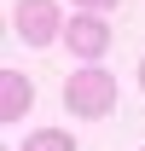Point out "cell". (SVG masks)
Wrapping results in <instances>:
<instances>
[{"instance_id": "1", "label": "cell", "mask_w": 145, "mask_h": 151, "mask_svg": "<svg viewBox=\"0 0 145 151\" xmlns=\"http://www.w3.org/2000/svg\"><path fill=\"white\" fill-rule=\"evenodd\" d=\"M64 111L81 116V122H99V116L116 111V76L99 70V64H81V70L64 81Z\"/></svg>"}, {"instance_id": "2", "label": "cell", "mask_w": 145, "mask_h": 151, "mask_svg": "<svg viewBox=\"0 0 145 151\" xmlns=\"http://www.w3.org/2000/svg\"><path fill=\"white\" fill-rule=\"evenodd\" d=\"M64 12H58V0H18V12H12V29H18L23 47H52L64 41Z\"/></svg>"}, {"instance_id": "3", "label": "cell", "mask_w": 145, "mask_h": 151, "mask_svg": "<svg viewBox=\"0 0 145 151\" xmlns=\"http://www.w3.org/2000/svg\"><path fill=\"white\" fill-rule=\"evenodd\" d=\"M110 23H105V12H75L70 23H64V47H70L81 64H99V58L110 52Z\"/></svg>"}, {"instance_id": "4", "label": "cell", "mask_w": 145, "mask_h": 151, "mask_svg": "<svg viewBox=\"0 0 145 151\" xmlns=\"http://www.w3.org/2000/svg\"><path fill=\"white\" fill-rule=\"evenodd\" d=\"M35 105V87L23 70H0V122H23Z\"/></svg>"}, {"instance_id": "5", "label": "cell", "mask_w": 145, "mask_h": 151, "mask_svg": "<svg viewBox=\"0 0 145 151\" xmlns=\"http://www.w3.org/2000/svg\"><path fill=\"white\" fill-rule=\"evenodd\" d=\"M23 151H75V134H64V128H35L29 139H23Z\"/></svg>"}, {"instance_id": "6", "label": "cell", "mask_w": 145, "mask_h": 151, "mask_svg": "<svg viewBox=\"0 0 145 151\" xmlns=\"http://www.w3.org/2000/svg\"><path fill=\"white\" fill-rule=\"evenodd\" d=\"M122 0H75V12H116Z\"/></svg>"}, {"instance_id": "7", "label": "cell", "mask_w": 145, "mask_h": 151, "mask_svg": "<svg viewBox=\"0 0 145 151\" xmlns=\"http://www.w3.org/2000/svg\"><path fill=\"white\" fill-rule=\"evenodd\" d=\"M139 93H145V58H139Z\"/></svg>"}]
</instances>
